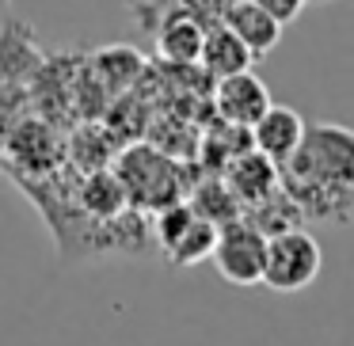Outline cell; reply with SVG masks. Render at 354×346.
Instances as JSON below:
<instances>
[{
  "label": "cell",
  "instance_id": "1",
  "mask_svg": "<svg viewBox=\"0 0 354 346\" xmlns=\"http://www.w3.org/2000/svg\"><path fill=\"white\" fill-rule=\"evenodd\" d=\"M282 191L313 221H351L354 217V130L331 122L305 126L301 145L278 164Z\"/></svg>",
  "mask_w": 354,
  "mask_h": 346
},
{
  "label": "cell",
  "instance_id": "2",
  "mask_svg": "<svg viewBox=\"0 0 354 346\" xmlns=\"http://www.w3.org/2000/svg\"><path fill=\"white\" fill-rule=\"evenodd\" d=\"M115 175L126 191L130 209H149L160 213L164 206L187 198V183H183V168L176 156L160 153L156 145H130L118 153Z\"/></svg>",
  "mask_w": 354,
  "mask_h": 346
},
{
  "label": "cell",
  "instance_id": "3",
  "mask_svg": "<svg viewBox=\"0 0 354 346\" xmlns=\"http://www.w3.org/2000/svg\"><path fill=\"white\" fill-rule=\"evenodd\" d=\"M324 251L313 232L286 229L267 236V262H263V285L274 293H301L320 278Z\"/></svg>",
  "mask_w": 354,
  "mask_h": 346
},
{
  "label": "cell",
  "instance_id": "4",
  "mask_svg": "<svg viewBox=\"0 0 354 346\" xmlns=\"http://www.w3.org/2000/svg\"><path fill=\"white\" fill-rule=\"evenodd\" d=\"M209 262H214L217 274H221L229 285H240V289L263 285L267 236L240 213L236 221L217 224V240H214V251H209Z\"/></svg>",
  "mask_w": 354,
  "mask_h": 346
},
{
  "label": "cell",
  "instance_id": "5",
  "mask_svg": "<svg viewBox=\"0 0 354 346\" xmlns=\"http://www.w3.org/2000/svg\"><path fill=\"white\" fill-rule=\"evenodd\" d=\"M156 247L164 251V259L176 262V267H198V262L209 259L217 240V224H209L206 217H198L187 198L171 202L156 213Z\"/></svg>",
  "mask_w": 354,
  "mask_h": 346
},
{
  "label": "cell",
  "instance_id": "6",
  "mask_svg": "<svg viewBox=\"0 0 354 346\" xmlns=\"http://www.w3.org/2000/svg\"><path fill=\"white\" fill-rule=\"evenodd\" d=\"M221 179L229 183V191L236 194L240 209H252L259 202H267L274 191H282V171L270 156H263L259 148H244L240 156H232L221 168Z\"/></svg>",
  "mask_w": 354,
  "mask_h": 346
},
{
  "label": "cell",
  "instance_id": "7",
  "mask_svg": "<svg viewBox=\"0 0 354 346\" xmlns=\"http://www.w3.org/2000/svg\"><path fill=\"white\" fill-rule=\"evenodd\" d=\"M270 107V92L252 69L244 73H232V77H221L214 84V110L221 122H232V126H244L252 130L255 118Z\"/></svg>",
  "mask_w": 354,
  "mask_h": 346
},
{
  "label": "cell",
  "instance_id": "8",
  "mask_svg": "<svg viewBox=\"0 0 354 346\" xmlns=\"http://www.w3.org/2000/svg\"><path fill=\"white\" fill-rule=\"evenodd\" d=\"M305 118L293 107H282V103H270L252 126V148H259L263 156H270L274 164L290 160V153L301 145L305 137Z\"/></svg>",
  "mask_w": 354,
  "mask_h": 346
},
{
  "label": "cell",
  "instance_id": "9",
  "mask_svg": "<svg viewBox=\"0 0 354 346\" xmlns=\"http://www.w3.org/2000/svg\"><path fill=\"white\" fill-rule=\"evenodd\" d=\"M221 23L252 50V57H267L282 42V23L267 8H259L255 0H229Z\"/></svg>",
  "mask_w": 354,
  "mask_h": 346
},
{
  "label": "cell",
  "instance_id": "10",
  "mask_svg": "<svg viewBox=\"0 0 354 346\" xmlns=\"http://www.w3.org/2000/svg\"><path fill=\"white\" fill-rule=\"evenodd\" d=\"M252 61H255L252 50H248L225 23H217V27L206 31V39H202V57H198V65L206 69V77H214V80L232 77V73L252 69Z\"/></svg>",
  "mask_w": 354,
  "mask_h": 346
},
{
  "label": "cell",
  "instance_id": "11",
  "mask_svg": "<svg viewBox=\"0 0 354 346\" xmlns=\"http://www.w3.org/2000/svg\"><path fill=\"white\" fill-rule=\"evenodd\" d=\"M202 39H206V27L194 16H171L156 35V54L176 69H191L202 57Z\"/></svg>",
  "mask_w": 354,
  "mask_h": 346
},
{
  "label": "cell",
  "instance_id": "12",
  "mask_svg": "<svg viewBox=\"0 0 354 346\" xmlns=\"http://www.w3.org/2000/svg\"><path fill=\"white\" fill-rule=\"evenodd\" d=\"M77 206L84 209L88 217H95V221H115V217H122L126 209H130V202H126V191H122V183H118L115 168L111 171L95 168L92 175L80 183Z\"/></svg>",
  "mask_w": 354,
  "mask_h": 346
},
{
  "label": "cell",
  "instance_id": "13",
  "mask_svg": "<svg viewBox=\"0 0 354 346\" xmlns=\"http://www.w3.org/2000/svg\"><path fill=\"white\" fill-rule=\"evenodd\" d=\"M187 206H191L198 217H206L209 224L236 221V217L244 213L240 202H236V194L229 191V183H225L221 175H214V171H209L206 179H198V183L187 191Z\"/></svg>",
  "mask_w": 354,
  "mask_h": 346
},
{
  "label": "cell",
  "instance_id": "14",
  "mask_svg": "<svg viewBox=\"0 0 354 346\" xmlns=\"http://www.w3.org/2000/svg\"><path fill=\"white\" fill-rule=\"evenodd\" d=\"M244 217L263 232V236H274V232L301 229V224H305V213H301V206H297V202H293L286 191H274L267 202H259V206L244 209Z\"/></svg>",
  "mask_w": 354,
  "mask_h": 346
},
{
  "label": "cell",
  "instance_id": "15",
  "mask_svg": "<svg viewBox=\"0 0 354 346\" xmlns=\"http://www.w3.org/2000/svg\"><path fill=\"white\" fill-rule=\"evenodd\" d=\"M95 69H100V84H107L111 92H126V88L141 77L145 61H141L130 46H107L95 57Z\"/></svg>",
  "mask_w": 354,
  "mask_h": 346
},
{
  "label": "cell",
  "instance_id": "16",
  "mask_svg": "<svg viewBox=\"0 0 354 346\" xmlns=\"http://www.w3.org/2000/svg\"><path fill=\"white\" fill-rule=\"evenodd\" d=\"M255 4H259V8H267L282 27L293 23V19L301 16V8H305V0H255Z\"/></svg>",
  "mask_w": 354,
  "mask_h": 346
},
{
  "label": "cell",
  "instance_id": "17",
  "mask_svg": "<svg viewBox=\"0 0 354 346\" xmlns=\"http://www.w3.org/2000/svg\"><path fill=\"white\" fill-rule=\"evenodd\" d=\"M0 4H8V0H0Z\"/></svg>",
  "mask_w": 354,
  "mask_h": 346
},
{
  "label": "cell",
  "instance_id": "18",
  "mask_svg": "<svg viewBox=\"0 0 354 346\" xmlns=\"http://www.w3.org/2000/svg\"><path fill=\"white\" fill-rule=\"evenodd\" d=\"M305 4H308V0H305Z\"/></svg>",
  "mask_w": 354,
  "mask_h": 346
}]
</instances>
